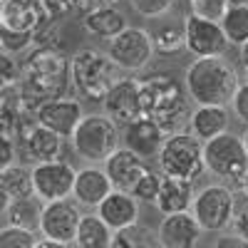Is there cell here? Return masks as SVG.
<instances>
[{"mask_svg": "<svg viewBox=\"0 0 248 248\" xmlns=\"http://www.w3.org/2000/svg\"><path fill=\"white\" fill-rule=\"evenodd\" d=\"M17 159V141L13 137L0 134V174L5 169H10Z\"/></svg>", "mask_w": 248, "mask_h": 248, "instance_id": "74e56055", "label": "cell"}, {"mask_svg": "<svg viewBox=\"0 0 248 248\" xmlns=\"http://www.w3.org/2000/svg\"><path fill=\"white\" fill-rule=\"evenodd\" d=\"M35 248H75V246H67V243H57V241H47V238H40L35 243Z\"/></svg>", "mask_w": 248, "mask_h": 248, "instance_id": "ee69618b", "label": "cell"}, {"mask_svg": "<svg viewBox=\"0 0 248 248\" xmlns=\"http://www.w3.org/2000/svg\"><path fill=\"white\" fill-rule=\"evenodd\" d=\"M231 233L241 236L243 241H248V199L241 194H236V211H233V223H231Z\"/></svg>", "mask_w": 248, "mask_h": 248, "instance_id": "8d00e7d4", "label": "cell"}, {"mask_svg": "<svg viewBox=\"0 0 248 248\" xmlns=\"http://www.w3.org/2000/svg\"><path fill=\"white\" fill-rule=\"evenodd\" d=\"M37 3H40V8L45 10L47 20H57L62 15H67L75 8L77 0H37Z\"/></svg>", "mask_w": 248, "mask_h": 248, "instance_id": "ab89813d", "label": "cell"}, {"mask_svg": "<svg viewBox=\"0 0 248 248\" xmlns=\"http://www.w3.org/2000/svg\"><path fill=\"white\" fill-rule=\"evenodd\" d=\"M92 3H94V5H99V0H92Z\"/></svg>", "mask_w": 248, "mask_h": 248, "instance_id": "681fc988", "label": "cell"}, {"mask_svg": "<svg viewBox=\"0 0 248 248\" xmlns=\"http://www.w3.org/2000/svg\"><path fill=\"white\" fill-rule=\"evenodd\" d=\"M196 189H194V181H186V179H171V176H164L161 179V189L156 196V211L161 216H174V214H189L191 211V203H194Z\"/></svg>", "mask_w": 248, "mask_h": 248, "instance_id": "44dd1931", "label": "cell"}, {"mask_svg": "<svg viewBox=\"0 0 248 248\" xmlns=\"http://www.w3.org/2000/svg\"><path fill=\"white\" fill-rule=\"evenodd\" d=\"M159 174L161 176H171V179H186V181H196L203 171V141L196 139L191 132H176L164 139L159 156Z\"/></svg>", "mask_w": 248, "mask_h": 248, "instance_id": "8992f818", "label": "cell"}, {"mask_svg": "<svg viewBox=\"0 0 248 248\" xmlns=\"http://www.w3.org/2000/svg\"><path fill=\"white\" fill-rule=\"evenodd\" d=\"M164 139H167V134H164L159 129V124L152 122L149 117H141V119L132 122L129 127L122 129V147L134 152L144 161L159 156V149H161Z\"/></svg>", "mask_w": 248, "mask_h": 248, "instance_id": "d6986e66", "label": "cell"}, {"mask_svg": "<svg viewBox=\"0 0 248 248\" xmlns=\"http://www.w3.org/2000/svg\"><path fill=\"white\" fill-rule=\"evenodd\" d=\"M241 139H243V147H246V152H248V127H246V132L241 134Z\"/></svg>", "mask_w": 248, "mask_h": 248, "instance_id": "bcb514c9", "label": "cell"}, {"mask_svg": "<svg viewBox=\"0 0 248 248\" xmlns=\"http://www.w3.org/2000/svg\"><path fill=\"white\" fill-rule=\"evenodd\" d=\"M82 216L85 214L79 211V206L72 199L45 203L43 206V218H40V233H43V238H47V241L72 246Z\"/></svg>", "mask_w": 248, "mask_h": 248, "instance_id": "8fae6325", "label": "cell"}, {"mask_svg": "<svg viewBox=\"0 0 248 248\" xmlns=\"http://www.w3.org/2000/svg\"><path fill=\"white\" fill-rule=\"evenodd\" d=\"M231 109H233L236 119L243 122L246 127H248V85H246V82H241V85H238V90H236V94L231 99Z\"/></svg>", "mask_w": 248, "mask_h": 248, "instance_id": "f35d334b", "label": "cell"}, {"mask_svg": "<svg viewBox=\"0 0 248 248\" xmlns=\"http://www.w3.org/2000/svg\"><path fill=\"white\" fill-rule=\"evenodd\" d=\"M189 132L203 144L229 132V109L226 107H196L189 114Z\"/></svg>", "mask_w": 248, "mask_h": 248, "instance_id": "603a6c76", "label": "cell"}, {"mask_svg": "<svg viewBox=\"0 0 248 248\" xmlns=\"http://www.w3.org/2000/svg\"><path fill=\"white\" fill-rule=\"evenodd\" d=\"M184 32H186V50L196 60L226 57V52L231 47L218 23H209V20H199L194 15H186Z\"/></svg>", "mask_w": 248, "mask_h": 248, "instance_id": "4fadbf2b", "label": "cell"}, {"mask_svg": "<svg viewBox=\"0 0 248 248\" xmlns=\"http://www.w3.org/2000/svg\"><path fill=\"white\" fill-rule=\"evenodd\" d=\"M23 112H25V105H23V99H20L17 87L0 92V134L15 139Z\"/></svg>", "mask_w": 248, "mask_h": 248, "instance_id": "83f0119b", "label": "cell"}, {"mask_svg": "<svg viewBox=\"0 0 248 248\" xmlns=\"http://www.w3.org/2000/svg\"><path fill=\"white\" fill-rule=\"evenodd\" d=\"M184 85L196 107H226L231 105L241 77L226 57H203L186 67Z\"/></svg>", "mask_w": 248, "mask_h": 248, "instance_id": "3957f363", "label": "cell"}, {"mask_svg": "<svg viewBox=\"0 0 248 248\" xmlns=\"http://www.w3.org/2000/svg\"><path fill=\"white\" fill-rule=\"evenodd\" d=\"M114 238V231L102 221L97 214H85L77 226L75 248H109Z\"/></svg>", "mask_w": 248, "mask_h": 248, "instance_id": "d4e9b609", "label": "cell"}, {"mask_svg": "<svg viewBox=\"0 0 248 248\" xmlns=\"http://www.w3.org/2000/svg\"><path fill=\"white\" fill-rule=\"evenodd\" d=\"M107 55L114 65L124 72V75H134L149 67V62L154 60V40L152 32L144 28H134L129 25L124 32H119L114 40H109L107 45Z\"/></svg>", "mask_w": 248, "mask_h": 248, "instance_id": "9c48e42d", "label": "cell"}, {"mask_svg": "<svg viewBox=\"0 0 248 248\" xmlns=\"http://www.w3.org/2000/svg\"><path fill=\"white\" fill-rule=\"evenodd\" d=\"M129 5L141 17H161L176 5V0H129Z\"/></svg>", "mask_w": 248, "mask_h": 248, "instance_id": "d590c367", "label": "cell"}, {"mask_svg": "<svg viewBox=\"0 0 248 248\" xmlns=\"http://www.w3.org/2000/svg\"><path fill=\"white\" fill-rule=\"evenodd\" d=\"M0 184L5 186V191L10 194V199H28V196H35V189H32V171L23 164H13L10 169H5L0 174Z\"/></svg>", "mask_w": 248, "mask_h": 248, "instance_id": "f546056e", "label": "cell"}, {"mask_svg": "<svg viewBox=\"0 0 248 248\" xmlns=\"http://www.w3.org/2000/svg\"><path fill=\"white\" fill-rule=\"evenodd\" d=\"M94 214L105 221L112 231H122V229H129V226L139 223V201L132 194L112 191L97 206Z\"/></svg>", "mask_w": 248, "mask_h": 248, "instance_id": "ffe728a7", "label": "cell"}, {"mask_svg": "<svg viewBox=\"0 0 248 248\" xmlns=\"http://www.w3.org/2000/svg\"><path fill=\"white\" fill-rule=\"evenodd\" d=\"M105 107V117H109L119 129L129 127L132 122L141 119V94H139V79L134 77H124L119 85L112 87V92L102 102Z\"/></svg>", "mask_w": 248, "mask_h": 248, "instance_id": "5bb4252c", "label": "cell"}, {"mask_svg": "<svg viewBox=\"0 0 248 248\" xmlns=\"http://www.w3.org/2000/svg\"><path fill=\"white\" fill-rule=\"evenodd\" d=\"M154 40V52L164 57H174L186 50V32L184 23H164L152 32Z\"/></svg>", "mask_w": 248, "mask_h": 248, "instance_id": "4316f807", "label": "cell"}, {"mask_svg": "<svg viewBox=\"0 0 248 248\" xmlns=\"http://www.w3.org/2000/svg\"><path fill=\"white\" fill-rule=\"evenodd\" d=\"M10 203H13V199H10V194L5 191V186L0 184V214H5L8 209H10Z\"/></svg>", "mask_w": 248, "mask_h": 248, "instance_id": "7bdbcfd3", "label": "cell"}, {"mask_svg": "<svg viewBox=\"0 0 248 248\" xmlns=\"http://www.w3.org/2000/svg\"><path fill=\"white\" fill-rule=\"evenodd\" d=\"M139 94L144 117L156 122L164 134L184 132L181 127L189 124V92L184 79L169 72H154L139 79Z\"/></svg>", "mask_w": 248, "mask_h": 248, "instance_id": "7a4b0ae2", "label": "cell"}, {"mask_svg": "<svg viewBox=\"0 0 248 248\" xmlns=\"http://www.w3.org/2000/svg\"><path fill=\"white\" fill-rule=\"evenodd\" d=\"M238 77H241V82L248 85V43L238 52Z\"/></svg>", "mask_w": 248, "mask_h": 248, "instance_id": "b9f144b4", "label": "cell"}, {"mask_svg": "<svg viewBox=\"0 0 248 248\" xmlns=\"http://www.w3.org/2000/svg\"><path fill=\"white\" fill-rule=\"evenodd\" d=\"M211 248H248V241H243L241 236L226 231V233H218V238L214 241Z\"/></svg>", "mask_w": 248, "mask_h": 248, "instance_id": "60d3db41", "label": "cell"}, {"mask_svg": "<svg viewBox=\"0 0 248 248\" xmlns=\"http://www.w3.org/2000/svg\"><path fill=\"white\" fill-rule=\"evenodd\" d=\"M161 174L159 171H147L139 181L137 186L132 189V196L139 201V203H156V196H159V189H161Z\"/></svg>", "mask_w": 248, "mask_h": 248, "instance_id": "d6a6232c", "label": "cell"}, {"mask_svg": "<svg viewBox=\"0 0 248 248\" xmlns=\"http://www.w3.org/2000/svg\"><path fill=\"white\" fill-rule=\"evenodd\" d=\"M82 25H85V30L90 35L102 37V40H107V43L129 28L127 15L114 5H92L85 13V17H82Z\"/></svg>", "mask_w": 248, "mask_h": 248, "instance_id": "7402d4cb", "label": "cell"}, {"mask_svg": "<svg viewBox=\"0 0 248 248\" xmlns=\"http://www.w3.org/2000/svg\"><path fill=\"white\" fill-rule=\"evenodd\" d=\"M70 144L79 159L105 164L122 147V129L105 114H85L72 132Z\"/></svg>", "mask_w": 248, "mask_h": 248, "instance_id": "5b68a950", "label": "cell"}, {"mask_svg": "<svg viewBox=\"0 0 248 248\" xmlns=\"http://www.w3.org/2000/svg\"><path fill=\"white\" fill-rule=\"evenodd\" d=\"M236 211V191L226 184H209L196 191L191 203V216L203 233H226L231 231Z\"/></svg>", "mask_w": 248, "mask_h": 248, "instance_id": "ba28073f", "label": "cell"}, {"mask_svg": "<svg viewBox=\"0 0 248 248\" xmlns=\"http://www.w3.org/2000/svg\"><path fill=\"white\" fill-rule=\"evenodd\" d=\"M229 5H248V0H229Z\"/></svg>", "mask_w": 248, "mask_h": 248, "instance_id": "7dc6e473", "label": "cell"}, {"mask_svg": "<svg viewBox=\"0 0 248 248\" xmlns=\"http://www.w3.org/2000/svg\"><path fill=\"white\" fill-rule=\"evenodd\" d=\"M35 243L37 238L30 231L13 229V226L0 229V248H35Z\"/></svg>", "mask_w": 248, "mask_h": 248, "instance_id": "836d02e7", "label": "cell"}, {"mask_svg": "<svg viewBox=\"0 0 248 248\" xmlns=\"http://www.w3.org/2000/svg\"><path fill=\"white\" fill-rule=\"evenodd\" d=\"M32 171V189L35 196L43 203L72 199V186H75V167L65 159L47 161V164H35Z\"/></svg>", "mask_w": 248, "mask_h": 248, "instance_id": "30bf717a", "label": "cell"}, {"mask_svg": "<svg viewBox=\"0 0 248 248\" xmlns=\"http://www.w3.org/2000/svg\"><path fill=\"white\" fill-rule=\"evenodd\" d=\"M47 25V15L37 0H3V15H0V32L30 37Z\"/></svg>", "mask_w": 248, "mask_h": 248, "instance_id": "7c38bea8", "label": "cell"}, {"mask_svg": "<svg viewBox=\"0 0 248 248\" xmlns=\"http://www.w3.org/2000/svg\"><path fill=\"white\" fill-rule=\"evenodd\" d=\"M203 164L214 176L223 179L226 186L241 189L243 176L248 171V152L238 134L226 132L203 144Z\"/></svg>", "mask_w": 248, "mask_h": 248, "instance_id": "52a82bcc", "label": "cell"}, {"mask_svg": "<svg viewBox=\"0 0 248 248\" xmlns=\"http://www.w3.org/2000/svg\"><path fill=\"white\" fill-rule=\"evenodd\" d=\"M124 77H129V75H124L109 60L107 52H99L94 47L77 50L70 57V82L82 99L105 102L112 87L119 85Z\"/></svg>", "mask_w": 248, "mask_h": 248, "instance_id": "277c9868", "label": "cell"}, {"mask_svg": "<svg viewBox=\"0 0 248 248\" xmlns=\"http://www.w3.org/2000/svg\"><path fill=\"white\" fill-rule=\"evenodd\" d=\"M241 194L248 199V171H246V176H243V184H241Z\"/></svg>", "mask_w": 248, "mask_h": 248, "instance_id": "f6af8a7d", "label": "cell"}, {"mask_svg": "<svg viewBox=\"0 0 248 248\" xmlns=\"http://www.w3.org/2000/svg\"><path fill=\"white\" fill-rule=\"evenodd\" d=\"M0 15H3V0H0Z\"/></svg>", "mask_w": 248, "mask_h": 248, "instance_id": "c3c4849f", "label": "cell"}, {"mask_svg": "<svg viewBox=\"0 0 248 248\" xmlns=\"http://www.w3.org/2000/svg\"><path fill=\"white\" fill-rule=\"evenodd\" d=\"M25 154L35 161V164H47V161H57L62 154V137H57L55 132L37 127L25 141H23Z\"/></svg>", "mask_w": 248, "mask_h": 248, "instance_id": "cb8c5ba5", "label": "cell"}, {"mask_svg": "<svg viewBox=\"0 0 248 248\" xmlns=\"http://www.w3.org/2000/svg\"><path fill=\"white\" fill-rule=\"evenodd\" d=\"M20 82V65L13 60L10 52L0 50V92L15 90Z\"/></svg>", "mask_w": 248, "mask_h": 248, "instance_id": "e575fe53", "label": "cell"}, {"mask_svg": "<svg viewBox=\"0 0 248 248\" xmlns=\"http://www.w3.org/2000/svg\"><path fill=\"white\" fill-rule=\"evenodd\" d=\"M229 0H189V15L199 20H209V23H218L223 15L229 13Z\"/></svg>", "mask_w": 248, "mask_h": 248, "instance_id": "1f68e13d", "label": "cell"}, {"mask_svg": "<svg viewBox=\"0 0 248 248\" xmlns=\"http://www.w3.org/2000/svg\"><path fill=\"white\" fill-rule=\"evenodd\" d=\"M203 238L201 226L196 218L189 214H174V216H161L159 229H156V241L159 248H199Z\"/></svg>", "mask_w": 248, "mask_h": 248, "instance_id": "2e32d148", "label": "cell"}, {"mask_svg": "<svg viewBox=\"0 0 248 248\" xmlns=\"http://www.w3.org/2000/svg\"><path fill=\"white\" fill-rule=\"evenodd\" d=\"M70 87V60L55 47H32L20 65L17 92L23 105L37 112L43 105L62 99Z\"/></svg>", "mask_w": 248, "mask_h": 248, "instance_id": "6da1fadb", "label": "cell"}, {"mask_svg": "<svg viewBox=\"0 0 248 248\" xmlns=\"http://www.w3.org/2000/svg\"><path fill=\"white\" fill-rule=\"evenodd\" d=\"M35 114H37V124H40V127L55 132L62 139H70L72 132L77 129L79 119L85 117V109H82L79 99L62 97V99H55V102L43 105Z\"/></svg>", "mask_w": 248, "mask_h": 248, "instance_id": "9a60e30c", "label": "cell"}, {"mask_svg": "<svg viewBox=\"0 0 248 248\" xmlns=\"http://www.w3.org/2000/svg\"><path fill=\"white\" fill-rule=\"evenodd\" d=\"M109 248H159V241H156V233H152L149 226L134 223L129 229L114 231Z\"/></svg>", "mask_w": 248, "mask_h": 248, "instance_id": "4dcf8cb0", "label": "cell"}, {"mask_svg": "<svg viewBox=\"0 0 248 248\" xmlns=\"http://www.w3.org/2000/svg\"><path fill=\"white\" fill-rule=\"evenodd\" d=\"M221 30L229 45L243 47L248 43V5H231L221 20Z\"/></svg>", "mask_w": 248, "mask_h": 248, "instance_id": "f1b7e54d", "label": "cell"}, {"mask_svg": "<svg viewBox=\"0 0 248 248\" xmlns=\"http://www.w3.org/2000/svg\"><path fill=\"white\" fill-rule=\"evenodd\" d=\"M112 184L109 176L105 174V169L97 167V164H87L85 169H79L75 176V186H72V201L79 209H94L112 194Z\"/></svg>", "mask_w": 248, "mask_h": 248, "instance_id": "ac0fdd59", "label": "cell"}, {"mask_svg": "<svg viewBox=\"0 0 248 248\" xmlns=\"http://www.w3.org/2000/svg\"><path fill=\"white\" fill-rule=\"evenodd\" d=\"M43 201L37 196H28V199H15L10 203V209L5 211L8 226L13 229H23V231H40V218H43Z\"/></svg>", "mask_w": 248, "mask_h": 248, "instance_id": "484cf974", "label": "cell"}, {"mask_svg": "<svg viewBox=\"0 0 248 248\" xmlns=\"http://www.w3.org/2000/svg\"><path fill=\"white\" fill-rule=\"evenodd\" d=\"M102 169H105V174L109 176V184H112L114 191L132 194L137 181L149 171V164L144 161L141 156H137L134 152L119 147L105 164H102Z\"/></svg>", "mask_w": 248, "mask_h": 248, "instance_id": "e0dca14e", "label": "cell"}]
</instances>
